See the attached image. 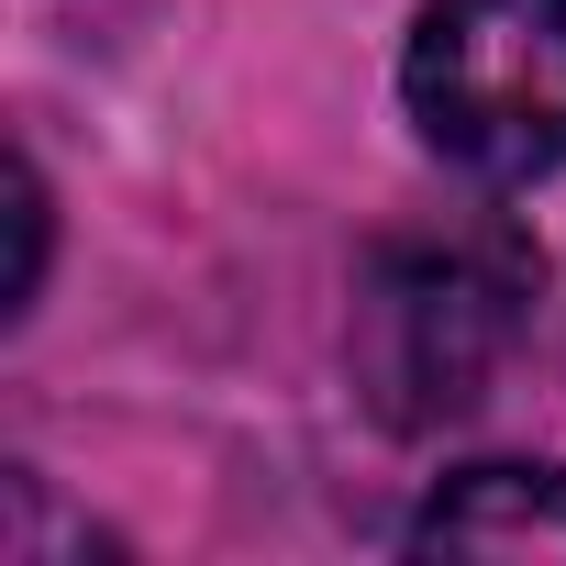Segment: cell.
<instances>
[{
	"instance_id": "cell-1",
	"label": "cell",
	"mask_w": 566,
	"mask_h": 566,
	"mask_svg": "<svg viewBox=\"0 0 566 566\" xmlns=\"http://www.w3.org/2000/svg\"><path fill=\"white\" fill-rule=\"evenodd\" d=\"M544 255L511 222H455L422 244H378L367 301H356V367L378 389L389 422H444L478 400V378L500 367V345L533 312Z\"/></svg>"
},
{
	"instance_id": "cell-2",
	"label": "cell",
	"mask_w": 566,
	"mask_h": 566,
	"mask_svg": "<svg viewBox=\"0 0 566 566\" xmlns=\"http://www.w3.org/2000/svg\"><path fill=\"white\" fill-rule=\"evenodd\" d=\"M400 101L422 145L489 189L566 167V0H422Z\"/></svg>"
},
{
	"instance_id": "cell-3",
	"label": "cell",
	"mask_w": 566,
	"mask_h": 566,
	"mask_svg": "<svg viewBox=\"0 0 566 566\" xmlns=\"http://www.w3.org/2000/svg\"><path fill=\"white\" fill-rule=\"evenodd\" d=\"M411 555H566V478L555 467H467L411 522Z\"/></svg>"
},
{
	"instance_id": "cell-4",
	"label": "cell",
	"mask_w": 566,
	"mask_h": 566,
	"mask_svg": "<svg viewBox=\"0 0 566 566\" xmlns=\"http://www.w3.org/2000/svg\"><path fill=\"white\" fill-rule=\"evenodd\" d=\"M12 233H23V255H12V312H34V290H45V178H34V156H12Z\"/></svg>"
}]
</instances>
